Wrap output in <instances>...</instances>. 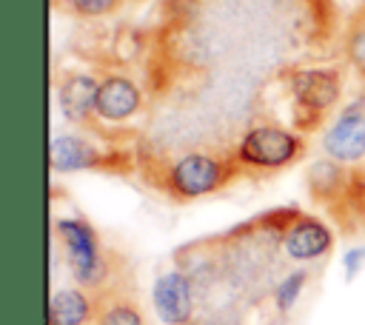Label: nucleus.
<instances>
[{
    "label": "nucleus",
    "instance_id": "obj_8",
    "mask_svg": "<svg viewBox=\"0 0 365 325\" xmlns=\"http://www.w3.org/2000/svg\"><path fill=\"white\" fill-rule=\"evenodd\" d=\"M143 108V88L123 74H106L97 88L94 117L103 123H125Z\"/></svg>",
    "mask_w": 365,
    "mask_h": 325
},
{
    "label": "nucleus",
    "instance_id": "obj_5",
    "mask_svg": "<svg viewBox=\"0 0 365 325\" xmlns=\"http://www.w3.org/2000/svg\"><path fill=\"white\" fill-rule=\"evenodd\" d=\"M322 151L339 165H354L365 157V94L342 105L331 128L322 134Z\"/></svg>",
    "mask_w": 365,
    "mask_h": 325
},
{
    "label": "nucleus",
    "instance_id": "obj_13",
    "mask_svg": "<svg viewBox=\"0 0 365 325\" xmlns=\"http://www.w3.org/2000/svg\"><path fill=\"white\" fill-rule=\"evenodd\" d=\"M308 191H311V197L317 202H325V205H331L334 200H342L348 194L345 168L336 160H331V157L314 162L308 168Z\"/></svg>",
    "mask_w": 365,
    "mask_h": 325
},
{
    "label": "nucleus",
    "instance_id": "obj_2",
    "mask_svg": "<svg viewBox=\"0 0 365 325\" xmlns=\"http://www.w3.org/2000/svg\"><path fill=\"white\" fill-rule=\"evenodd\" d=\"M54 237L63 248L71 279L80 288L100 294L111 279V262L100 242L97 228L83 217H57Z\"/></svg>",
    "mask_w": 365,
    "mask_h": 325
},
{
    "label": "nucleus",
    "instance_id": "obj_12",
    "mask_svg": "<svg viewBox=\"0 0 365 325\" xmlns=\"http://www.w3.org/2000/svg\"><path fill=\"white\" fill-rule=\"evenodd\" d=\"M94 299H97L94 325H148L140 302L125 288L106 285Z\"/></svg>",
    "mask_w": 365,
    "mask_h": 325
},
{
    "label": "nucleus",
    "instance_id": "obj_11",
    "mask_svg": "<svg viewBox=\"0 0 365 325\" xmlns=\"http://www.w3.org/2000/svg\"><path fill=\"white\" fill-rule=\"evenodd\" d=\"M97 299L80 288H57L48 299V325H94Z\"/></svg>",
    "mask_w": 365,
    "mask_h": 325
},
{
    "label": "nucleus",
    "instance_id": "obj_15",
    "mask_svg": "<svg viewBox=\"0 0 365 325\" xmlns=\"http://www.w3.org/2000/svg\"><path fill=\"white\" fill-rule=\"evenodd\" d=\"M345 57L356 68L359 77H365V14L354 17L345 31Z\"/></svg>",
    "mask_w": 365,
    "mask_h": 325
},
{
    "label": "nucleus",
    "instance_id": "obj_16",
    "mask_svg": "<svg viewBox=\"0 0 365 325\" xmlns=\"http://www.w3.org/2000/svg\"><path fill=\"white\" fill-rule=\"evenodd\" d=\"M123 0H66V6L77 14V17H103L111 14Z\"/></svg>",
    "mask_w": 365,
    "mask_h": 325
},
{
    "label": "nucleus",
    "instance_id": "obj_3",
    "mask_svg": "<svg viewBox=\"0 0 365 325\" xmlns=\"http://www.w3.org/2000/svg\"><path fill=\"white\" fill-rule=\"evenodd\" d=\"M302 154L305 140L297 131L277 123H257L240 137L231 157L242 171H282Z\"/></svg>",
    "mask_w": 365,
    "mask_h": 325
},
{
    "label": "nucleus",
    "instance_id": "obj_6",
    "mask_svg": "<svg viewBox=\"0 0 365 325\" xmlns=\"http://www.w3.org/2000/svg\"><path fill=\"white\" fill-rule=\"evenodd\" d=\"M151 302L163 325H194L197 319V288L182 268L163 271L154 279Z\"/></svg>",
    "mask_w": 365,
    "mask_h": 325
},
{
    "label": "nucleus",
    "instance_id": "obj_14",
    "mask_svg": "<svg viewBox=\"0 0 365 325\" xmlns=\"http://www.w3.org/2000/svg\"><path fill=\"white\" fill-rule=\"evenodd\" d=\"M308 277H311L308 268H294V271H288L285 277H279V279L274 282V288H271V299H274L277 314H288V311L297 305L302 288L308 285Z\"/></svg>",
    "mask_w": 365,
    "mask_h": 325
},
{
    "label": "nucleus",
    "instance_id": "obj_10",
    "mask_svg": "<svg viewBox=\"0 0 365 325\" xmlns=\"http://www.w3.org/2000/svg\"><path fill=\"white\" fill-rule=\"evenodd\" d=\"M97 88H100L97 77H91L86 71H68L57 83V103H60L63 117L74 125H86L94 117Z\"/></svg>",
    "mask_w": 365,
    "mask_h": 325
},
{
    "label": "nucleus",
    "instance_id": "obj_9",
    "mask_svg": "<svg viewBox=\"0 0 365 325\" xmlns=\"http://www.w3.org/2000/svg\"><path fill=\"white\" fill-rule=\"evenodd\" d=\"M48 165L57 174H74V171H106L108 160L106 151L91 145L80 134H57L48 145Z\"/></svg>",
    "mask_w": 365,
    "mask_h": 325
},
{
    "label": "nucleus",
    "instance_id": "obj_4",
    "mask_svg": "<svg viewBox=\"0 0 365 325\" xmlns=\"http://www.w3.org/2000/svg\"><path fill=\"white\" fill-rule=\"evenodd\" d=\"M288 91L294 100V123L302 131H314L322 117L342 97V74L331 66H302L288 71Z\"/></svg>",
    "mask_w": 365,
    "mask_h": 325
},
{
    "label": "nucleus",
    "instance_id": "obj_1",
    "mask_svg": "<svg viewBox=\"0 0 365 325\" xmlns=\"http://www.w3.org/2000/svg\"><path fill=\"white\" fill-rule=\"evenodd\" d=\"M242 168L234 157H222L214 151H191L171 160L163 168V191L177 202H191L208 194L222 191Z\"/></svg>",
    "mask_w": 365,
    "mask_h": 325
},
{
    "label": "nucleus",
    "instance_id": "obj_7",
    "mask_svg": "<svg viewBox=\"0 0 365 325\" xmlns=\"http://www.w3.org/2000/svg\"><path fill=\"white\" fill-rule=\"evenodd\" d=\"M279 248L291 262H314L331 254L334 234L319 217L291 214L279 231Z\"/></svg>",
    "mask_w": 365,
    "mask_h": 325
}]
</instances>
